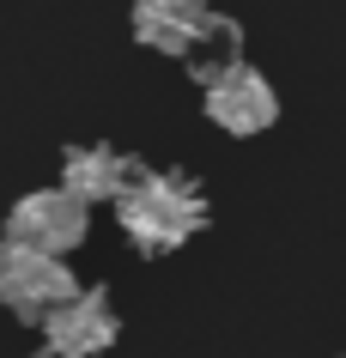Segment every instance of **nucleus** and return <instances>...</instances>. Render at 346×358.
<instances>
[{
	"label": "nucleus",
	"mask_w": 346,
	"mask_h": 358,
	"mask_svg": "<svg viewBox=\"0 0 346 358\" xmlns=\"http://www.w3.org/2000/svg\"><path fill=\"white\" fill-rule=\"evenodd\" d=\"M115 225L140 255H171L194 231H207V194L182 170H140L134 189L115 201Z\"/></svg>",
	"instance_id": "obj_1"
},
{
	"label": "nucleus",
	"mask_w": 346,
	"mask_h": 358,
	"mask_svg": "<svg viewBox=\"0 0 346 358\" xmlns=\"http://www.w3.org/2000/svg\"><path fill=\"white\" fill-rule=\"evenodd\" d=\"M67 298H79L73 267L61 262L55 249H31V243L6 237V249H0V303L6 310L19 322H31V328H43V316L61 310Z\"/></svg>",
	"instance_id": "obj_2"
},
{
	"label": "nucleus",
	"mask_w": 346,
	"mask_h": 358,
	"mask_svg": "<svg viewBox=\"0 0 346 358\" xmlns=\"http://www.w3.org/2000/svg\"><path fill=\"white\" fill-rule=\"evenodd\" d=\"M85 225H92V201H79L67 182L24 194L19 207L6 213V237H13V243L55 249V255H67V249L85 243Z\"/></svg>",
	"instance_id": "obj_3"
},
{
	"label": "nucleus",
	"mask_w": 346,
	"mask_h": 358,
	"mask_svg": "<svg viewBox=\"0 0 346 358\" xmlns=\"http://www.w3.org/2000/svg\"><path fill=\"white\" fill-rule=\"evenodd\" d=\"M115 340H122V316H115L103 285L79 292V298H67L61 310L43 316V352L49 358H97V352H110Z\"/></svg>",
	"instance_id": "obj_4"
},
{
	"label": "nucleus",
	"mask_w": 346,
	"mask_h": 358,
	"mask_svg": "<svg viewBox=\"0 0 346 358\" xmlns=\"http://www.w3.org/2000/svg\"><path fill=\"white\" fill-rule=\"evenodd\" d=\"M201 92H207V122H212V128H225V134H237V140L268 134L273 122H280V97H273L268 73H255L250 61L225 67V73L207 79Z\"/></svg>",
	"instance_id": "obj_5"
},
{
	"label": "nucleus",
	"mask_w": 346,
	"mask_h": 358,
	"mask_svg": "<svg viewBox=\"0 0 346 358\" xmlns=\"http://www.w3.org/2000/svg\"><path fill=\"white\" fill-rule=\"evenodd\" d=\"M207 19H212L207 0H134V37L146 49H158V55H176V61L194 55Z\"/></svg>",
	"instance_id": "obj_6"
},
{
	"label": "nucleus",
	"mask_w": 346,
	"mask_h": 358,
	"mask_svg": "<svg viewBox=\"0 0 346 358\" xmlns=\"http://www.w3.org/2000/svg\"><path fill=\"white\" fill-rule=\"evenodd\" d=\"M146 164H134L128 152H115V146H67L61 152V182L79 194V201H122V194L134 189V176Z\"/></svg>",
	"instance_id": "obj_7"
}]
</instances>
